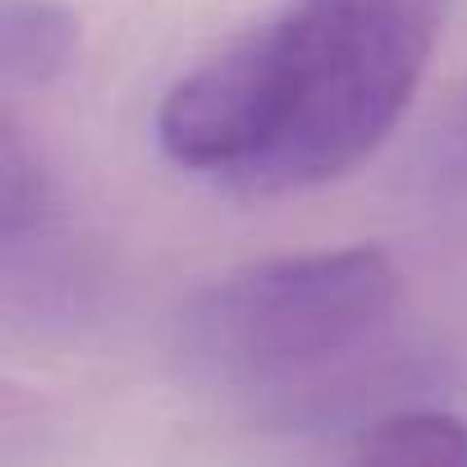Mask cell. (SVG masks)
Returning <instances> with one entry per match:
<instances>
[{
  "mask_svg": "<svg viewBox=\"0 0 467 467\" xmlns=\"http://www.w3.org/2000/svg\"><path fill=\"white\" fill-rule=\"evenodd\" d=\"M348 458L385 467H467V417L449 408H389L353 435Z\"/></svg>",
  "mask_w": 467,
  "mask_h": 467,
  "instance_id": "5",
  "label": "cell"
},
{
  "mask_svg": "<svg viewBox=\"0 0 467 467\" xmlns=\"http://www.w3.org/2000/svg\"><path fill=\"white\" fill-rule=\"evenodd\" d=\"M78 60V15L60 0H0V78L5 92L47 88Z\"/></svg>",
  "mask_w": 467,
  "mask_h": 467,
  "instance_id": "4",
  "label": "cell"
},
{
  "mask_svg": "<svg viewBox=\"0 0 467 467\" xmlns=\"http://www.w3.org/2000/svg\"><path fill=\"white\" fill-rule=\"evenodd\" d=\"M298 106L280 147L244 183L248 197L303 192L367 161L412 106L444 0H294Z\"/></svg>",
  "mask_w": 467,
  "mask_h": 467,
  "instance_id": "2",
  "label": "cell"
},
{
  "mask_svg": "<svg viewBox=\"0 0 467 467\" xmlns=\"http://www.w3.org/2000/svg\"><path fill=\"white\" fill-rule=\"evenodd\" d=\"M56 215H60L56 183L37 147L24 138L19 119L5 110V119H0V248L28 244L37 234L56 229Z\"/></svg>",
  "mask_w": 467,
  "mask_h": 467,
  "instance_id": "6",
  "label": "cell"
},
{
  "mask_svg": "<svg viewBox=\"0 0 467 467\" xmlns=\"http://www.w3.org/2000/svg\"><path fill=\"white\" fill-rule=\"evenodd\" d=\"M399 271L380 248H326L239 266L206 285L183 321V358L244 394H298L380 348Z\"/></svg>",
  "mask_w": 467,
  "mask_h": 467,
  "instance_id": "1",
  "label": "cell"
},
{
  "mask_svg": "<svg viewBox=\"0 0 467 467\" xmlns=\"http://www.w3.org/2000/svg\"><path fill=\"white\" fill-rule=\"evenodd\" d=\"M294 106V28L289 15H275L239 33L161 97L156 142L179 170L211 174L244 192V183L280 147Z\"/></svg>",
  "mask_w": 467,
  "mask_h": 467,
  "instance_id": "3",
  "label": "cell"
}]
</instances>
